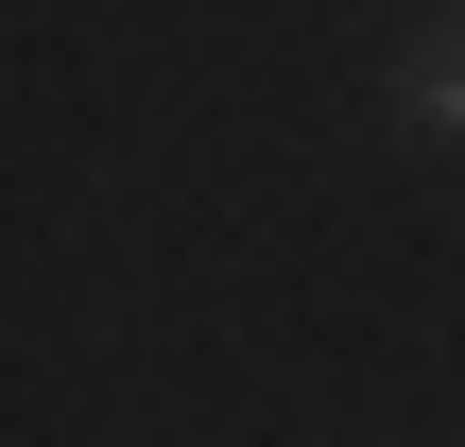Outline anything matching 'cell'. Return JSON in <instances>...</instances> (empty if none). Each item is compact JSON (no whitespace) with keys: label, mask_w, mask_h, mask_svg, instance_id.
Masks as SVG:
<instances>
[{"label":"cell","mask_w":465,"mask_h":447,"mask_svg":"<svg viewBox=\"0 0 465 447\" xmlns=\"http://www.w3.org/2000/svg\"><path fill=\"white\" fill-rule=\"evenodd\" d=\"M414 121H431V138H465V34L431 52V86H414Z\"/></svg>","instance_id":"cell-1"}]
</instances>
